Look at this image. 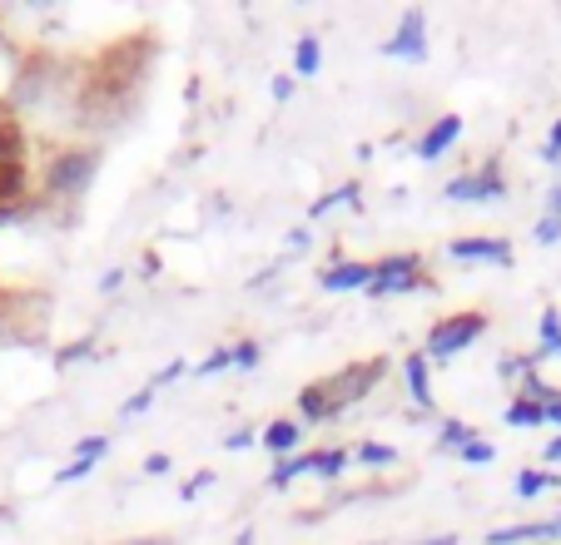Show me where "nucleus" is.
<instances>
[{"label":"nucleus","instance_id":"obj_1","mask_svg":"<svg viewBox=\"0 0 561 545\" xmlns=\"http://www.w3.org/2000/svg\"><path fill=\"white\" fill-rule=\"evenodd\" d=\"M388 378V357H368V362H348V368L329 372L323 382H308L298 392V411L294 417L304 427H333L339 417H348L363 397H373V387Z\"/></svg>","mask_w":561,"mask_h":545},{"label":"nucleus","instance_id":"obj_2","mask_svg":"<svg viewBox=\"0 0 561 545\" xmlns=\"http://www.w3.org/2000/svg\"><path fill=\"white\" fill-rule=\"evenodd\" d=\"M100 178V149L85 144V139H75V144H60L41 169V194L60 209L80 204L90 189H95Z\"/></svg>","mask_w":561,"mask_h":545},{"label":"nucleus","instance_id":"obj_3","mask_svg":"<svg viewBox=\"0 0 561 545\" xmlns=\"http://www.w3.org/2000/svg\"><path fill=\"white\" fill-rule=\"evenodd\" d=\"M507 194H512V184H507V174H502L497 159L462 169V174H453L443 184V199L457 204V209H497Z\"/></svg>","mask_w":561,"mask_h":545},{"label":"nucleus","instance_id":"obj_4","mask_svg":"<svg viewBox=\"0 0 561 545\" xmlns=\"http://www.w3.org/2000/svg\"><path fill=\"white\" fill-rule=\"evenodd\" d=\"M488 327H492L488 313H453V317H443V323L423 337V357L433 362V368H443V362H453V357L472 352V347L488 337Z\"/></svg>","mask_w":561,"mask_h":545},{"label":"nucleus","instance_id":"obj_5","mask_svg":"<svg viewBox=\"0 0 561 545\" xmlns=\"http://www.w3.org/2000/svg\"><path fill=\"white\" fill-rule=\"evenodd\" d=\"M408 293H427V268L417 253H388V258L373 263V283H368L373 303H382V298H408Z\"/></svg>","mask_w":561,"mask_h":545},{"label":"nucleus","instance_id":"obj_6","mask_svg":"<svg viewBox=\"0 0 561 545\" xmlns=\"http://www.w3.org/2000/svg\"><path fill=\"white\" fill-rule=\"evenodd\" d=\"M382 55L388 60H403V65H423L433 55V35H427V11L423 5H408L392 25V35L382 40Z\"/></svg>","mask_w":561,"mask_h":545},{"label":"nucleus","instance_id":"obj_7","mask_svg":"<svg viewBox=\"0 0 561 545\" xmlns=\"http://www.w3.org/2000/svg\"><path fill=\"white\" fill-rule=\"evenodd\" d=\"M447 258L472 263V268H512L517 253H512V239H502V233H467V239L447 243Z\"/></svg>","mask_w":561,"mask_h":545},{"label":"nucleus","instance_id":"obj_8","mask_svg":"<svg viewBox=\"0 0 561 545\" xmlns=\"http://www.w3.org/2000/svg\"><path fill=\"white\" fill-rule=\"evenodd\" d=\"M462 115H437L433 125L423 129V135L413 139V154H417V164H443L447 154H453L457 144H462Z\"/></svg>","mask_w":561,"mask_h":545},{"label":"nucleus","instance_id":"obj_9","mask_svg":"<svg viewBox=\"0 0 561 545\" xmlns=\"http://www.w3.org/2000/svg\"><path fill=\"white\" fill-rule=\"evenodd\" d=\"M398 382H403V402L413 411H433L437 407V387H433V362L423 352H403L398 362Z\"/></svg>","mask_w":561,"mask_h":545},{"label":"nucleus","instance_id":"obj_10","mask_svg":"<svg viewBox=\"0 0 561 545\" xmlns=\"http://www.w3.org/2000/svg\"><path fill=\"white\" fill-rule=\"evenodd\" d=\"M482 545H561V511L541 515V521L497 525V531L482 535Z\"/></svg>","mask_w":561,"mask_h":545},{"label":"nucleus","instance_id":"obj_11","mask_svg":"<svg viewBox=\"0 0 561 545\" xmlns=\"http://www.w3.org/2000/svg\"><path fill=\"white\" fill-rule=\"evenodd\" d=\"M368 283H373V263H363V258H329L323 272H318V288L329 298L368 293Z\"/></svg>","mask_w":561,"mask_h":545},{"label":"nucleus","instance_id":"obj_12","mask_svg":"<svg viewBox=\"0 0 561 545\" xmlns=\"http://www.w3.org/2000/svg\"><path fill=\"white\" fill-rule=\"evenodd\" d=\"M304 441H308V427L298 417H274L264 431H259V447H264L274 462H284V456L304 451Z\"/></svg>","mask_w":561,"mask_h":545},{"label":"nucleus","instance_id":"obj_13","mask_svg":"<svg viewBox=\"0 0 561 545\" xmlns=\"http://www.w3.org/2000/svg\"><path fill=\"white\" fill-rule=\"evenodd\" d=\"M363 213V184L358 178H348V184H339V189H329V194H318L313 204H308V229L313 223H323V219H333V213Z\"/></svg>","mask_w":561,"mask_h":545},{"label":"nucleus","instance_id":"obj_14","mask_svg":"<svg viewBox=\"0 0 561 545\" xmlns=\"http://www.w3.org/2000/svg\"><path fill=\"white\" fill-rule=\"evenodd\" d=\"M561 491V472H551V466H522L517 482H512V496L517 501H541V496Z\"/></svg>","mask_w":561,"mask_h":545},{"label":"nucleus","instance_id":"obj_15","mask_svg":"<svg viewBox=\"0 0 561 545\" xmlns=\"http://www.w3.org/2000/svg\"><path fill=\"white\" fill-rule=\"evenodd\" d=\"M348 456L358 472H392V466H403V451L388 447V441H358V447H348Z\"/></svg>","mask_w":561,"mask_h":545},{"label":"nucleus","instance_id":"obj_16","mask_svg":"<svg viewBox=\"0 0 561 545\" xmlns=\"http://www.w3.org/2000/svg\"><path fill=\"white\" fill-rule=\"evenodd\" d=\"M304 476H313V447H304V451H294V456H284V462H274L268 486H274V491H288V486H298Z\"/></svg>","mask_w":561,"mask_h":545},{"label":"nucleus","instance_id":"obj_17","mask_svg":"<svg viewBox=\"0 0 561 545\" xmlns=\"http://www.w3.org/2000/svg\"><path fill=\"white\" fill-rule=\"evenodd\" d=\"M502 421H507L512 431L547 427V417H541V402L537 397H522V392H512V397H507V407H502Z\"/></svg>","mask_w":561,"mask_h":545},{"label":"nucleus","instance_id":"obj_18","mask_svg":"<svg viewBox=\"0 0 561 545\" xmlns=\"http://www.w3.org/2000/svg\"><path fill=\"white\" fill-rule=\"evenodd\" d=\"M323 74V40L318 35H298L294 40V80H313Z\"/></svg>","mask_w":561,"mask_h":545},{"label":"nucleus","instance_id":"obj_19","mask_svg":"<svg viewBox=\"0 0 561 545\" xmlns=\"http://www.w3.org/2000/svg\"><path fill=\"white\" fill-rule=\"evenodd\" d=\"M472 437H477V427H467V421H457V417L437 421V451H443V456H457Z\"/></svg>","mask_w":561,"mask_h":545},{"label":"nucleus","instance_id":"obj_20","mask_svg":"<svg viewBox=\"0 0 561 545\" xmlns=\"http://www.w3.org/2000/svg\"><path fill=\"white\" fill-rule=\"evenodd\" d=\"M224 372H233V352L229 347H214V352H204V362H194L190 378H224Z\"/></svg>","mask_w":561,"mask_h":545},{"label":"nucleus","instance_id":"obj_21","mask_svg":"<svg viewBox=\"0 0 561 545\" xmlns=\"http://www.w3.org/2000/svg\"><path fill=\"white\" fill-rule=\"evenodd\" d=\"M190 372H194V362H184V357H174V362H164V368H159L154 378L145 382V387L159 397V392H164V387H174V382H184V378H190Z\"/></svg>","mask_w":561,"mask_h":545},{"label":"nucleus","instance_id":"obj_22","mask_svg":"<svg viewBox=\"0 0 561 545\" xmlns=\"http://www.w3.org/2000/svg\"><path fill=\"white\" fill-rule=\"evenodd\" d=\"M457 462H462V466H492V462H497V447H492V441L477 431V437L467 441L462 451H457Z\"/></svg>","mask_w":561,"mask_h":545},{"label":"nucleus","instance_id":"obj_23","mask_svg":"<svg viewBox=\"0 0 561 545\" xmlns=\"http://www.w3.org/2000/svg\"><path fill=\"white\" fill-rule=\"evenodd\" d=\"M229 352H233V372H259V362H264V347H259L254 337L229 343Z\"/></svg>","mask_w":561,"mask_h":545},{"label":"nucleus","instance_id":"obj_24","mask_svg":"<svg viewBox=\"0 0 561 545\" xmlns=\"http://www.w3.org/2000/svg\"><path fill=\"white\" fill-rule=\"evenodd\" d=\"M70 456H75V462H90V466H100V462H105V456H110V437H100V431H95V437H80V441H75V447H70Z\"/></svg>","mask_w":561,"mask_h":545},{"label":"nucleus","instance_id":"obj_25","mask_svg":"<svg viewBox=\"0 0 561 545\" xmlns=\"http://www.w3.org/2000/svg\"><path fill=\"white\" fill-rule=\"evenodd\" d=\"M531 243H537V248H561V219L557 213H541V219L531 223Z\"/></svg>","mask_w":561,"mask_h":545},{"label":"nucleus","instance_id":"obj_26","mask_svg":"<svg viewBox=\"0 0 561 545\" xmlns=\"http://www.w3.org/2000/svg\"><path fill=\"white\" fill-rule=\"evenodd\" d=\"M527 368H531V352H522V357H517V352L497 357V378H502V382H507V387H512V392H517V382H522V372H527Z\"/></svg>","mask_w":561,"mask_h":545},{"label":"nucleus","instance_id":"obj_27","mask_svg":"<svg viewBox=\"0 0 561 545\" xmlns=\"http://www.w3.org/2000/svg\"><path fill=\"white\" fill-rule=\"evenodd\" d=\"M561 337V308H541L537 317V347H551Z\"/></svg>","mask_w":561,"mask_h":545},{"label":"nucleus","instance_id":"obj_28","mask_svg":"<svg viewBox=\"0 0 561 545\" xmlns=\"http://www.w3.org/2000/svg\"><path fill=\"white\" fill-rule=\"evenodd\" d=\"M80 357H95V337H80V343H70V347H60V352H55V368H75V362H80Z\"/></svg>","mask_w":561,"mask_h":545},{"label":"nucleus","instance_id":"obj_29","mask_svg":"<svg viewBox=\"0 0 561 545\" xmlns=\"http://www.w3.org/2000/svg\"><path fill=\"white\" fill-rule=\"evenodd\" d=\"M308 248H313V229H308V223H298V229L284 233V253H288V258H304Z\"/></svg>","mask_w":561,"mask_h":545},{"label":"nucleus","instance_id":"obj_30","mask_svg":"<svg viewBox=\"0 0 561 545\" xmlns=\"http://www.w3.org/2000/svg\"><path fill=\"white\" fill-rule=\"evenodd\" d=\"M90 476H95V466H90V462H75V456H70V462L55 472L50 486H75V482H90Z\"/></svg>","mask_w":561,"mask_h":545},{"label":"nucleus","instance_id":"obj_31","mask_svg":"<svg viewBox=\"0 0 561 545\" xmlns=\"http://www.w3.org/2000/svg\"><path fill=\"white\" fill-rule=\"evenodd\" d=\"M149 407H154V392H149V387H139L135 397H129L125 407H119V421H135V417H145Z\"/></svg>","mask_w":561,"mask_h":545},{"label":"nucleus","instance_id":"obj_32","mask_svg":"<svg viewBox=\"0 0 561 545\" xmlns=\"http://www.w3.org/2000/svg\"><path fill=\"white\" fill-rule=\"evenodd\" d=\"M268 95H274V105H288V100L298 95V80L294 74H274V80H268Z\"/></svg>","mask_w":561,"mask_h":545},{"label":"nucleus","instance_id":"obj_33","mask_svg":"<svg viewBox=\"0 0 561 545\" xmlns=\"http://www.w3.org/2000/svg\"><path fill=\"white\" fill-rule=\"evenodd\" d=\"M139 472H145V476H170L174 472V456H170V451H149Z\"/></svg>","mask_w":561,"mask_h":545},{"label":"nucleus","instance_id":"obj_34","mask_svg":"<svg viewBox=\"0 0 561 545\" xmlns=\"http://www.w3.org/2000/svg\"><path fill=\"white\" fill-rule=\"evenodd\" d=\"M249 447H259V431L254 427H239V431H229V437H224V451H249Z\"/></svg>","mask_w":561,"mask_h":545},{"label":"nucleus","instance_id":"obj_35","mask_svg":"<svg viewBox=\"0 0 561 545\" xmlns=\"http://www.w3.org/2000/svg\"><path fill=\"white\" fill-rule=\"evenodd\" d=\"M214 482H219V476H214V472H194V476H190V482H184V486H180V496H184V501H194V496H199V491H209V486H214Z\"/></svg>","mask_w":561,"mask_h":545},{"label":"nucleus","instance_id":"obj_36","mask_svg":"<svg viewBox=\"0 0 561 545\" xmlns=\"http://www.w3.org/2000/svg\"><path fill=\"white\" fill-rule=\"evenodd\" d=\"M125 283H129V272H125V268H110L105 278H100V293H105V298H115Z\"/></svg>","mask_w":561,"mask_h":545},{"label":"nucleus","instance_id":"obj_37","mask_svg":"<svg viewBox=\"0 0 561 545\" xmlns=\"http://www.w3.org/2000/svg\"><path fill=\"white\" fill-rule=\"evenodd\" d=\"M541 417H547V427H551V431H561V387L551 392L547 402H541Z\"/></svg>","mask_w":561,"mask_h":545},{"label":"nucleus","instance_id":"obj_38","mask_svg":"<svg viewBox=\"0 0 561 545\" xmlns=\"http://www.w3.org/2000/svg\"><path fill=\"white\" fill-rule=\"evenodd\" d=\"M541 466H551V472H561V431L547 441V447H541Z\"/></svg>","mask_w":561,"mask_h":545},{"label":"nucleus","instance_id":"obj_39","mask_svg":"<svg viewBox=\"0 0 561 545\" xmlns=\"http://www.w3.org/2000/svg\"><path fill=\"white\" fill-rule=\"evenodd\" d=\"M531 362H537V368H547V362H561V337L551 347H531Z\"/></svg>","mask_w":561,"mask_h":545},{"label":"nucleus","instance_id":"obj_40","mask_svg":"<svg viewBox=\"0 0 561 545\" xmlns=\"http://www.w3.org/2000/svg\"><path fill=\"white\" fill-rule=\"evenodd\" d=\"M541 213H557V219H561V178H551V189H547V204H541Z\"/></svg>","mask_w":561,"mask_h":545},{"label":"nucleus","instance_id":"obj_41","mask_svg":"<svg viewBox=\"0 0 561 545\" xmlns=\"http://www.w3.org/2000/svg\"><path fill=\"white\" fill-rule=\"evenodd\" d=\"M11 333H15V313H11V303L0 298V343H5Z\"/></svg>","mask_w":561,"mask_h":545},{"label":"nucleus","instance_id":"obj_42","mask_svg":"<svg viewBox=\"0 0 561 545\" xmlns=\"http://www.w3.org/2000/svg\"><path fill=\"white\" fill-rule=\"evenodd\" d=\"M537 154H541V164H547V169H561V154L547 144V139H541V149H537Z\"/></svg>","mask_w":561,"mask_h":545},{"label":"nucleus","instance_id":"obj_43","mask_svg":"<svg viewBox=\"0 0 561 545\" xmlns=\"http://www.w3.org/2000/svg\"><path fill=\"white\" fill-rule=\"evenodd\" d=\"M547 144H551V149H557V154H561V119H557V125H551V135H547Z\"/></svg>","mask_w":561,"mask_h":545},{"label":"nucleus","instance_id":"obj_44","mask_svg":"<svg viewBox=\"0 0 561 545\" xmlns=\"http://www.w3.org/2000/svg\"><path fill=\"white\" fill-rule=\"evenodd\" d=\"M125 545H170V541H159V535H145V541H125Z\"/></svg>","mask_w":561,"mask_h":545},{"label":"nucleus","instance_id":"obj_45","mask_svg":"<svg viewBox=\"0 0 561 545\" xmlns=\"http://www.w3.org/2000/svg\"><path fill=\"white\" fill-rule=\"evenodd\" d=\"M368 545H413V541H368Z\"/></svg>","mask_w":561,"mask_h":545}]
</instances>
